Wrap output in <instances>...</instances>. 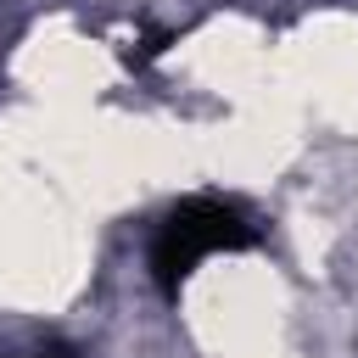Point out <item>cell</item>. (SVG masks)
Returning a JSON list of instances; mask_svg holds the SVG:
<instances>
[{
  "instance_id": "6da1fadb",
  "label": "cell",
  "mask_w": 358,
  "mask_h": 358,
  "mask_svg": "<svg viewBox=\"0 0 358 358\" xmlns=\"http://www.w3.org/2000/svg\"><path fill=\"white\" fill-rule=\"evenodd\" d=\"M257 246V224L246 218L241 201L229 196H185L179 207H168V218L151 235V280L162 296H179L185 280L218 257V252H252Z\"/></svg>"
},
{
  "instance_id": "7a4b0ae2",
  "label": "cell",
  "mask_w": 358,
  "mask_h": 358,
  "mask_svg": "<svg viewBox=\"0 0 358 358\" xmlns=\"http://www.w3.org/2000/svg\"><path fill=\"white\" fill-rule=\"evenodd\" d=\"M34 358H67V352H34Z\"/></svg>"
}]
</instances>
